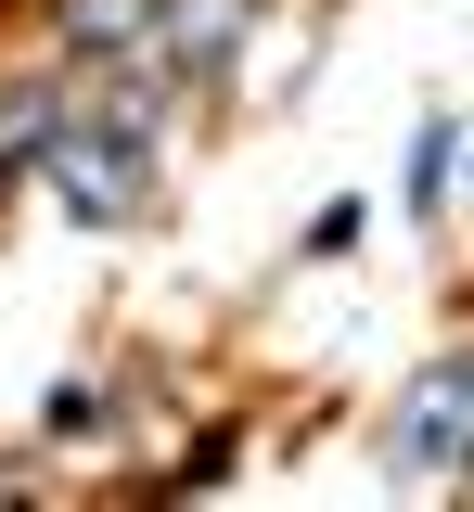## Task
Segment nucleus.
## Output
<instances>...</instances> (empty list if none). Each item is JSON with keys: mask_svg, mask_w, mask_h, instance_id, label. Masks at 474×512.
<instances>
[{"mask_svg": "<svg viewBox=\"0 0 474 512\" xmlns=\"http://www.w3.org/2000/svg\"><path fill=\"white\" fill-rule=\"evenodd\" d=\"M39 180L65 192V218H90V231H116V218H141L154 205V128H116V116H65L39 154H26Z\"/></svg>", "mask_w": 474, "mask_h": 512, "instance_id": "f257e3e1", "label": "nucleus"}, {"mask_svg": "<svg viewBox=\"0 0 474 512\" xmlns=\"http://www.w3.org/2000/svg\"><path fill=\"white\" fill-rule=\"evenodd\" d=\"M436 461H474V346H449L385 423V474H436Z\"/></svg>", "mask_w": 474, "mask_h": 512, "instance_id": "f03ea898", "label": "nucleus"}, {"mask_svg": "<svg viewBox=\"0 0 474 512\" xmlns=\"http://www.w3.org/2000/svg\"><path fill=\"white\" fill-rule=\"evenodd\" d=\"M449 154H462V128L423 116V141H410V218H436V205H449Z\"/></svg>", "mask_w": 474, "mask_h": 512, "instance_id": "7ed1b4c3", "label": "nucleus"}]
</instances>
